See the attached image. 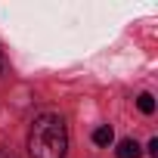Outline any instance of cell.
<instances>
[{"label": "cell", "instance_id": "obj_1", "mask_svg": "<svg viewBox=\"0 0 158 158\" xmlns=\"http://www.w3.org/2000/svg\"><path fill=\"white\" fill-rule=\"evenodd\" d=\"M28 152L31 158H65L68 152V127L59 115L47 112L37 115L28 133Z\"/></svg>", "mask_w": 158, "mask_h": 158}, {"label": "cell", "instance_id": "obj_2", "mask_svg": "<svg viewBox=\"0 0 158 158\" xmlns=\"http://www.w3.org/2000/svg\"><path fill=\"white\" fill-rule=\"evenodd\" d=\"M115 155H118V158H139V143H136V139H121Z\"/></svg>", "mask_w": 158, "mask_h": 158}, {"label": "cell", "instance_id": "obj_3", "mask_svg": "<svg viewBox=\"0 0 158 158\" xmlns=\"http://www.w3.org/2000/svg\"><path fill=\"white\" fill-rule=\"evenodd\" d=\"M112 139H115V133H112V127H109V124H102V127H96V130H93V143H96V146H109Z\"/></svg>", "mask_w": 158, "mask_h": 158}, {"label": "cell", "instance_id": "obj_4", "mask_svg": "<svg viewBox=\"0 0 158 158\" xmlns=\"http://www.w3.org/2000/svg\"><path fill=\"white\" fill-rule=\"evenodd\" d=\"M136 106H139V112H143V115H152V112H155V99H152L149 93H143V96L136 99Z\"/></svg>", "mask_w": 158, "mask_h": 158}, {"label": "cell", "instance_id": "obj_5", "mask_svg": "<svg viewBox=\"0 0 158 158\" xmlns=\"http://www.w3.org/2000/svg\"><path fill=\"white\" fill-rule=\"evenodd\" d=\"M0 71H3V59H0Z\"/></svg>", "mask_w": 158, "mask_h": 158}]
</instances>
